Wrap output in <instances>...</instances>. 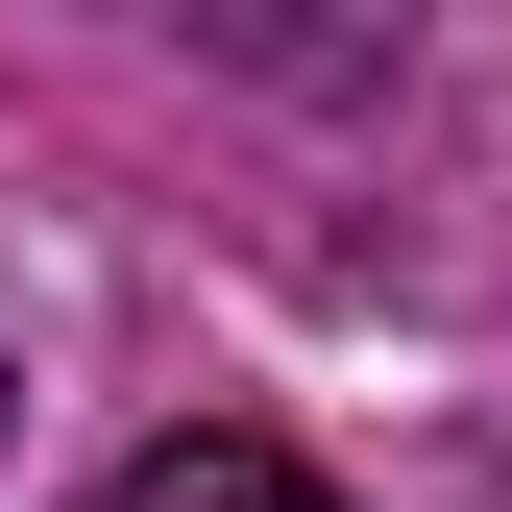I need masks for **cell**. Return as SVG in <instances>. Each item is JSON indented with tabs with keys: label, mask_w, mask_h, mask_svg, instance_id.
Here are the masks:
<instances>
[{
	"label": "cell",
	"mask_w": 512,
	"mask_h": 512,
	"mask_svg": "<svg viewBox=\"0 0 512 512\" xmlns=\"http://www.w3.org/2000/svg\"><path fill=\"white\" fill-rule=\"evenodd\" d=\"M98 512H342V488H317V464H293V439H269V415H171V439H147V464H122V488H98Z\"/></svg>",
	"instance_id": "obj_1"
},
{
	"label": "cell",
	"mask_w": 512,
	"mask_h": 512,
	"mask_svg": "<svg viewBox=\"0 0 512 512\" xmlns=\"http://www.w3.org/2000/svg\"><path fill=\"white\" fill-rule=\"evenodd\" d=\"M0 415H25V391H0Z\"/></svg>",
	"instance_id": "obj_2"
}]
</instances>
